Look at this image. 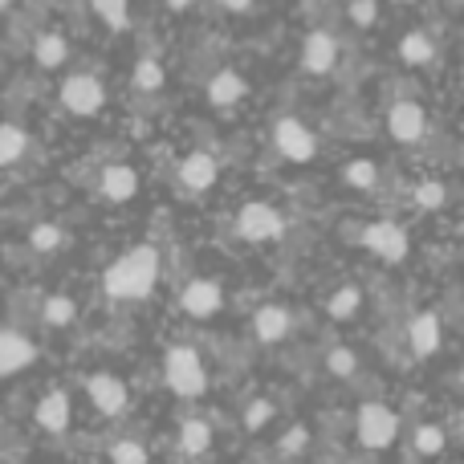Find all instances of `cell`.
<instances>
[{"label":"cell","mask_w":464,"mask_h":464,"mask_svg":"<svg viewBox=\"0 0 464 464\" xmlns=\"http://www.w3.org/2000/svg\"><path fill=\"white\" fill-rule=\"evenodd\" d=\"M160 281V253L151 245H135L102 273V289L106 297H119V302H135L147 297Z\"/></svg>","instance_id":"1"},{"label":"cell","mask_w":464,"mask_h":464,"mask_svg":"<svg viewBox=\"0 0 464 464\" xmlns=\"http://www.w3.org/2000/svg\"><path fill=\"white\" fill-rule=\"evenodd\" d=\"M163 379L176 395L184 400H196L208 387V371H204V359L192 351V346H171L168 359H163Z\"/></svg>","instance_id":"2"},{"label":"cell","mask_w":464,"mask_h":464,"mask_svg":"<svg viewBox=\"0 0 464 464\" xmlns=\"http://www.w3.org/2000/svg\"><path fill=\"white\" fill-rule=\"evenodd\" d=\"M354 432H359L362 449H387V444L400 436V416H395L387 403H362L359 420H354Z\"/></svg>","instance_id":"3"},{"label":"cell","mask_w":464,"mask_h":464,"mask_svg":"<svg viewBox=\"0 0 464 464\" xmlns=\"http://www.w3.org/2000/svg\"><path fill=\"white\" fill-rule=\"evenodd\" d=\"M281 232H285V217H281L273 204L253 200V204H245V208L237 212V237L240 240L261 245V240H277Z\"/></svg>","instance_id":"4"},{"label":"cell","mask_w":464,"mask_h":464,"mask_svg":"<svg viewBox=\"0 0 464 464\" xmlns=\"http://www.w3.org/2000/svg\"><path fill=\"white\" fill-rule=\"evenodd\" d=\"M273 143H277V151L285 155L289 163H310L314 155H318V139H314V130L305 127L302 119H277Z\"/></svg>","instance_id":"5"},{"label":"cell","mask_w":464,"mask_h":464,"mask_svg":"<svg viewBox=\"0 0 464 464\" xmlns=\"http://www.w3.org/2000/svg\"><path fill=\"white\" fill-rule=\"evenodd\" d=\"M106 102V90L94 73H73L62 82V106L70 114H98Z\"/></svg>","instance_id":"6"},{"label":"cell","mask_w":464,"mask_h":464,"mask_svg":"<svg viewBox=\"0 0 464 464\" xmlns=\"http://www.w3.org/2000/svg\"><path fill=\"white\" fill-rule=\"evenodd\" d=\"M362 245L375 256H383V261L400 265L403 256H408V232L395 225V220H375V225L362 228Z\"/></svg>","instance_id":"7"},{"label":"cell","mask_w":464,"mask_h":464,"mask_svg":"<svg viewBox=\"0 0 464 464\" xmlns=\"http://www.w3.org/2000/svg\"><path fill=\"white\" fill-rule=\"evenodd\" d=\"M387 130H392L395 143H420L428 130V114L420 102H411V98H403V102H395L392 111H387Z\"/></svg>","instance_id":"8"},{"label":"cell","mask_w":464,"mask_h":464,"mask_svg":"<svg viewBox=\"0 0 464 464\" xmlns=\"http://www.w3.org/2000/svg\"><path fill=\"white\" fill-rule=\"evenodd\" d=\"M179 305H184L188 318H212V314L225 305V289H220V281H212V277H196L184 285Z\"/></svg>","instance_id":"9"},{"label":"cell","mask_w":464,"mask_h":464,"mask_svg":"<svg viewBox=\"0 0 464 464\" xmlns=\"http://www.w3.org/2000/svg\"><path fill=\"white\" fill-rule=\"evenodd\" d=\"M338 65V41L334 33L314 29L310 37L302 41V70L305 73H330Z\"/></svg>","instance_id":"10"},{"label":"cell","mask_w":464,"mask_h":464,"mask_svg":"<svg viewBox=\"0 0 464 464\" xmlns=\"http://www.w3.org/2000/svg\"><path fill=\"white\" fill-rule=\"evenodd\" d=\"M86 392H90V400H94V408L102 411V416H119V411H127V383H122L119 375H90Z\"/></svg>","instance_id":"11"},{"label":"cell","mask_w":464,"mask_h":464,"mask_svg":"<svg viewBox=\"0 0 464 464\" xmlns=\"http://www.w3.org/2000/svg\"><path fill=\"white\" fill-rule=\"evenodd\" d=\"M217 176H220L217 155H208V151H192L179 163V184H184L188 192H208V188L217 184Z\"/></svg>","instance_id":"12"},{"label":"cell","mask_w":464,"mask_h":464,"mask_svg":"<svg viewBox=\"0 0 464 464\" xmlns=\"http://www.w3.org/2000/svg\"><path fill=\"white\" fill-rule=\"evenodd\" d=\"M440 314L436 310H420L416 318H411V326H408V343H411V351L420 354V359H428V354H436L440 351Z\"/></svg>","instance_id":"13"},{"label":"cell","mask_w":464,"mask_h":464,"mask_svg":"<svg viewBox=\"0 0 464 464\" xmlns=\"http://www.w3.org/2000/svg\"><path fill=\"white\" fill-rule=\"evenodd\" d=\"M98 192H102V200H111V204H127L130 196L139 192L135 168H127V163H111V168L98 176Z\"/></svg>","instance_id":"14"},{"label":"cell","mask_w":464,"mask_h":464,"mask_svg":"<svg viewBox=\"0 0 464 464\" xmlns=\"http://www.w3.org/2000/svg\"><path fill=\"white\" fill-rule=\"evenodd\" d=\"M37 359V346L16 330H0V375H16Z\"/></svg>","instance_id":"15"},{"label":"cell","mask_w":464,"mask_h":464,"mask_svg":"<svg viewBox=\"0 0 464 464\" xmlns=\"http://www.w3.org/2000/svg\"><path fill=\"white\" fill-rule=\"evenodd\" d=\"M33 420H37V428L41 432H65L70 428V395L65 392H49V395H41V403H37V411H33Z\"/></svg>","instance_id":"16"},{"label":"cell","mask_w":464,"mask_h":464,"mask_svg":"<svg viewBox=\"0 0 464 464\" xmlns=\"http://www.w3.org/2000/svg\"><path fill=\"white\" fill-rule=\"evenodd\" d=\"M245 90H248V82L240 78L237 70H220L208 78V102L212 106H237L240 98H245Z\"/></svg>","instance_id":"17"},{"label":"cell","mask_w":464,"mask_h":464,"mask_svg":"<svg viewBox=\"0 0 464 464\" xmlns=\"http://www.w3.org/2000/svg\"><path fill=\"white\" fill-rule=\"evenodd\" d=\"M289 310H281V305H261V310L253 314V330L261 343H281V338L289 334Z\"/></svg>","instance_id":"18"},{"label":"cell","mask_w":464,"mask_h":464,"mask_svg":"<svg viewBox=\"0 0 464 464\" xmlns=\"http://www.w3.org/2000/svg\"><path fill=\"white\" fill-rule=\"evenodd\" d=\"M33 57H37L41 70H57V65L70 57V41H65L62 33H37V41H33Z\"/></svg>","instance_id":"19"},{"label":"cell","mask_w":464,"mask_h":464,"mask_svg":"<svg viewBox=\"0 0 464 464\" xmlns=\"http://www.w3.org/2000/svg\"><path fill=\"white\" fill-rule=\"evenodd\" d=\"M400 57H403L408 65H428V62H436V41L428 37V33L411 29L408 37L400 41Z\"/></svg>","instance_id":"20"},{"label":"cell","mask_w":464,"mask_h":464,"mask_svg":"<svg viewBox=\"0 0 464 464\" xmlns=\"http://www.w3.org/2000/svg\"><path fill=\"white\" fill-rule=\"evenodd\" d=\"M24 151H29V135L16 122H0V168L16 163Z\"/></svg>","instance_id":"21"},{"label":"cell","mask_w":464,"mask_h":464,"mask_svg":"<svg viewBox=\"0 0 464 464\" xmlns=\"http://www.w3.org/2000/svg\"><path fill=\"white\" fill-rule=\"evenodd\" d=\"M212 444V428L204 424V420H184V428H179V449L188 452V457H204Z\"/></svg>","instance_id":"22"},{"label":"cell","mask_w":464,"mask_h":464,"mask_svg":"<svg viewBox=\"0 0 464 464\" xmlns=\"http://www.w3.org/2000/svg\"><path fill=\"white\" fill-rule=\"evenodd\" d=\"M359 305H362L359 285H343V289H334V294H330L326 314H330L334 322H346V318H354V314H359Z\"/></svg>","instance_id":"23"},{"label":"cell","mask_w":464,"mask_h":464,"mask_svg":"<svg viewBox=\"0 0 464 464\" xmlns=\"http://www.w3.org/2000/svg\"><path fill=\"white\" fill-rule=\"evenodd\" d=\"M163 65L155 62V57H139L135 62V73H130V82H135L139 94H155V90H163Z\"/></svg>","instance_id":"24"},{"label":"cell","mask_w":464,"mask_h":464,"mask_svg":"<svg viewBox=\"0 0 464 464\" xmlns=\"http://www.w3.org/2000/svg\"><path fill=\"white\" fill-rule=\"evenodd\" d=\"M73 318H78V305H73V297H65V294L45 297V305H41V322H45V326H70Z\"/></svg>","instance_id":"25"},{"label":"cell","mask_w":464,"mask_h":464,"mask_svg":"<svg viewBox=\"0 0 464 464\" xmlns=\"http://www.w3.org/2000/svg\"><path fill=\"white\" fill-rule=\"evenodd\" d=\"M343 179L354 188V192H375L379 188V168L371 160H354V163H346Z\"/></svg>","instance_id":"26"},{"label":"cell","mask_w":464,"mask_h":464,"mask_svg":"<svg viewBox=\"0 0 464 464\" xmlns=\"http://www.w3.org/2000/svg\"><path fill=\"white\" fill-rule=\"evenodd\" d=\"M29 245L37 248V253H45V256H49V253H57V248L65 245V232L57 228V225H49V220H41V225L29 232Z\"/></svg>","instance_id":"27"},{"label":"cell","mask_w":464,"mask_h":464,"mask_svg":"<svg viewBox=\"0 0 464 464\" xmlns=\"http://www.w3.org/2000/svg\"><path fill=\"white\" fill-rule=\"evenodd\" d=\"M411 200H416V208L436 212L444 200H449V192H444V184H440V179H424V184H416V192H411Z\"/></svg>","instance_id":"28"},{"label":"cell","mask_w":464,"mask_h":464,"mask_svg":"<svg viewBox=\"0 0 464 464\" xmlns=\"http://www.w3.org/2000/svg\"><path fill=\"white\" fill-rule=\"evenodd\" d=\"M90 8H94V13L102 16L111 29H127V21H130L127 0H90Z\"/></svg>","instance_id":"29"},{"label":"cell","mask_w":464,"mask_h":464,"mask_svg":"<svg viewBox=\"0 0 464 464\" xmlns=\"http://www.w3.org/2000/svg\"><path fill=\"white\" fill-rule=\"evenodd\" d=\"M326 367H330V375L351 379L354 371H359V359H354V351H346V346H334V351L326 354Z\"/></svg>","instance_id":"30"},{"label":"cell","mask_w":464,"mask_h":464,"mask_svg":"<svg viewBox=\"0 0 464 464\" xmlns=\"http://www.w3.org/2000/svg\"><path fill=\"white\" fill-rule=\"evenodd\" d=\"M416 449L424 452V457H436V452H444V428L440 424H424L416 432Z\"/></svg>","instance_id":"31"},{"label":"cell","mask_w":464,"mask_h":464,"mask_svg":"<svg viewBox=\"0 0 464 464\" xmlns=\"http://www.w3.org/2000/svg\"><path fill=\"white\" fill-rule=\"evenodd\" d=\"M111 460L114 464H147V449L139 440H119L111 449Z\"/></svg>","instance_id":"32"},{"label":"cell","mask_w":464,"mask_h":464,"mask_svg":"<svg viewBox=\"0 0 464 464\" xmlns=\"http://www.w3.org/2000/svg\"><path fill=\"white\" fill-rule=\"evenodd\" d=\"M269 420H273V403L269 400H253V403H248V411H245V428H248V432H261Z\"/></svg>","instance_id":"33"},{"label":"cell","mask_w":464,"mask_h":464,"mask_svg":"<svg viewBox=\"0 0 464 464\" xmlns=\"http://www.w3.org/2000/svg\"><path fill=\"white\" fill-rule=\"evenodd\" d=\"M375 21H379V5H375V0H351V24L371 29Z\"/></svg>","instance_id":"34"},{"label":"cell","mask_w":464,"mask_h":464,"mask_svg":"<svg viewBox=\"0 0 464 464\" xmlns=\"http://www.w3.org/2000/svg\"><path fill=\"white\" fill-rule=\"evenodd\" d=\"M305 449V428H294V432L281 440V452H302Z\"/></svg>","instance_id":"35"},{"label":"cell","mask_w":464,"mask_h":464,"mask_svg":"<svg viewBox=\"0 0 464 464\" xmlns=\"http://www.w3.org/2000/svg\"><path fill=\"white\" fill-rule=\"evenodd\" d=\"M220 5H225L228 13H245V8H253V0H220Z\"/></svg>","instance_id":"36"},{"label":"cell","mask_w":464,"mask_h":464,"mask_svg":"<svg viewBox=\"0 0 464 464\" xmlns=\"http://www.w3.org/2000/svg\"><path fill=\"white\" fill-rule=\"evenodd\" d=\"M196 0H168V8H176V13H184V8H192Z\"/></svg>","instance_id":"37"},{"label":"cell","mask_w":464,"mask_h":464,"mask_svg":"<svg viewBox=\"0 0 464 464\" xmlns=\"http://www.w3.org/2000/svg\"><path fill=\"white\" fill-rule=\"evenodd\" d=\"M8 5H13V0H0V8H8Z\"/></svg>","instance_id":"38"},{"label":"cell","mask_w":464,"mask_h":464,"mask_svg":"<svg viewBox=\"0 0 464 464\" xmlns=\"http://www.w3.org/2000/svg\"><path fill=\"white\" fill-rule=\"evenodd\" d=\"M400 5H411V0H400Z\"/></svg>","instance_id":"39"}]
</instances>
